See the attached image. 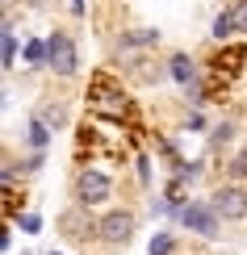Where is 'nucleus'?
I'll return each instance as SVG.
<instances>
[{
    "mask_svg": "<svg viewBox=\"0 0 247 255\" xmlns=\"http://www.w3.org/2000/svg\"><path fill=\"white\" fill-rule=\"evenodd\" d=\"M46 50H50V71H59V76H76L80 67V55H76V42H71V34H63V29H55V34L46 38Z\"/></svg>",
    "mask_w": 247,
    "mask_h": 255,
    "instance_id": "nucleus-1",
    "label": "nucleus"
},
{
    "mask_svg": "<svg viewBox=\"0 0 247 255\" xmlns=\"http://www.w3.org/2000/svg\"><path fill=\"white\" fill-rule=\"evenodd\" d=\"M180 222H185V230H193V235L201 239H218V209L210 205V201H189L185 214H180Z\"/></svg>",
    "mask_w": 247,
    "mask_h": 255,
    "instance_id": "nucleus-2",
    "label": "nucleus"
},
{
    "mask_svg": "<svg viewBox=\"0 0 247 255\" xmlns=\"http://www.w3.org/2000/svg\"><path fill=\"white\" fill-rule=\"evenodd\" d=\"M134 226H138V218L130 209H109V214L101 218V226H96V235L109 243V247H126L130 235H134Z\"/></svg>",
    "mask_w": 247,
    "mask_h": 255,
    "instance_id": "nucleus-3",
    "label": "nucleus"
},
{
    "mask_svg": "<svg viewBox=\"0 0 247 255\" xmlns=\"http://www.w3.org/2000/svg\"><path fill=\"white\" fill-rule=\"evenodd\" d=\"M113 184L105 172H96V167H84V172L76 176V201L80 205H101V201H109Z\"/></svg>",
    "mask_w": 247,
    "mask_h": 255,
    "instance_id": "nucleus-4",
    "label": "nucleus"
},
{
    "mask_svg": "<svg viewBox=\"0 0 247 255\" xmlns=\"http://www.w3.org/2000/svg\"><path fill=\"white\" fill-rule=\"evenodd\" d=\"M210 205L218 209V218L243 222V218H247V188H239V184H222L218 193L210 197Z\"/></svg>",
    "mask_w": 247,
    "mask_h": 255,
    "instance_id": "nucleus-5",
    "label": "nucleus"
},
{
    "mask_svg": "<svg viewBox=\"0 0 247 255\" xmlns=\"http://www.w3.org/2000/svg\"><path fill=\"white\" fill-rule=\"evenodd\" d=\"M59 226L67 230L71 239H88V230H96L101 222H92V218H88V205H76V209H67V214L59 218Z\"/></svg>",
    "mask_w": 247,
    "mask_h": 255,
    "instance_id": "nucleus-6",
    "label": "nucleus"
},
{
    "mask_svg": "<svg viewBox=\"0 0 247 255\" xmlns=\"http://www.w3.org/2000/svg\"><path fill=\"white\" fill-rule=\"evenodd\" d=\"M168 71H172V80H176V84H197V67H193L189 55H172Z\"/></svg>",
    "mask_w": 247,
    "mask_h": 255,
    "instance_id": "nucleus-7",
    "label": "nucleus"
},
{
    "mask_svg": "<svg viewBox=\"0 0 247 255\" xmlns=\"http://www.w3.org/2000/svg\"><path fill=\"white\" fill-rule=\"evenodd\" d=\"M25 138H29V146H34V151H42V146L50 142V126H46V122H42L38 113H34V118H29V130H25Z\"/></svg>",
    "mask_w": 247,
    "mask_h": 255,
    "instance_id": "nucleus-8",
    "label": "nucleus"
},
{
    "mask_svg": "<svg viewBox=\"0 0 247 255\" xmlns=\"http://www.w3.org/2000/svg\"><path fill=\"white\" fill-rule=\"evenodd\" d=\"M155 42H159L155 29H130V34H122V42H117V46L130 50V46H155Z\"/></svg>",
    "mask_w": 247,
    "mask_h": 255,
    "instance_id": "nucleus-9",
    "label": "nucleus"
},
{
    "mask_svg": "<svg viewBox=\"0 0 247 255\" xmlns=\"http://www.w3.org/2000/svg\"><path fill=\"white\" fill-rule=\"evenodd\" d=\"M210 34H214V42H227V38H235V34H239V29H235V17H231V8H227V13H218V17H214Z\"/></svg>",
    "mask_w": 247,
    "mask_h": 255,
    "instance_id": "nucleus-10",
    "label": "nucleus"
},
{
    "mask_svg": "<svg viewBox=\"0 0 247 255\" xmlns=\"http://www.w3.org/2000/svg\"><path fill=\"white\" fill-rule=\"evenodd\" d=\"M25 63H29V67H46V63H50V50H46V42H25Z\"/></svg>",
    "mask_w": 247,
    "mask_h": 255,
    "instance_id": "nucleus-11",
    "label": "nucleus"
},
{
    "mask_svg": "<svg viewBox=\"0 0 247 255\" xmlns=\"http://www.w3.org/2000/svg\"><path fill=\"white\" fill-rule=\"evenodd\" d=\"M38 118H42V122H46V126H50V130H59V126H63V122H67V113H63V109H59V105H46V109H38Z\"/></svg>",
    "mask_w": 247,
    "mask_h": 255,
    "instance_id": "nucleus-12",
    "label": "nucleus"
},
{
    "mask_svg": "<svg viewBox=\"0 0 247 255\" xmlns=\"http://www.w3.org/2000/svg\"><path fill=\"white\" fill-rule=\"evenodd\" d=\"M172 247H176V239H172L168 230H159V235L151 239V255H172Z\"/></svg>",
    "mask_w": 247,
    "mask_h": 255,
    "instance_id": "nucleus-13",
    "label": "nucleus"
},
{
    "mask_svg": "<svg viewBox=\"0 0 247 255\" xmlns=\"http://www.w3.org/2000/svg\"><path fill=\"white\" fill-rule=\"evenodd\" d=\"M17 63V34H13V25H4V67H13Z\"/></svg>",
    "mask_w": 247,
    "mask_h": 255,
    "instance_id": "nucleus-14",
    "label": "nucleus"
},
{
    "mask_svg": "<svg viewBox=\"0 0 247 255\" xmlns=\"http://www.w3.org/2000/svg\"><path fill=\"white\" fill-rule=\"evenodd\" d=\"M231 17H235V29L247 34V0H235V4H231Z\"/></svg>",
    "mask_w": 247,
    "mask_h": 255,
    "instance_id": "nucleus-15",
    "label": "nucleus"
},
{
    "mask_svg": "<svg viewBox=\"0 0 247 255\" xmlns=\"http://www.w3.org/2000/svg\"><path fill=\"white\" fill-rule=\"evenodd\" d=\"M227 172H231L235 180H247V151H243V155H235V159H231V167H227Z\"/></svg>",
    "mask_w": 247,
    "mask_h": 255,
    "instance_id": "nucleus-16",
    "label": "nucleus"
},
{
    "mask_svg": "<svg viewBox=\"0 0 247 255\" xmlns=\"http://www.w3.org/2000/svg\"><path fill=\"white\" fill-rule=\"evenodd\" d=\"M210 142H214V146H222V142H231V122H222V126H214V134H210Z\"/></svg>",
    "mask_w": 247,
    "mask_h": 255,
    "instance_id": "nucleus-17",
    "label": "nucleus"
},
{
    "mask_svg": "<svg viewBox=\"0 0 247 255\" xmlns=\"http://www.w3.org/2000/svg\"><path fill=\"white\" fill-rule=\"evenodd\" d=\"M21 230H25V235H38V230H42V218H38V214H25V218H21Z\"/></svg>",
    "mask_w": 247,
    "mask_h": 255,
    "instance_id": "nucleus-18",
    "label": "nucleus"
},
{
    "mask_svg": "<svg viewBox=\"0 0 247 255\" xmlns=\"http://www.w3.org/2000/svg\"><path fill=\"white\" fill-rule=\"evenodd\" d=\"M71 13H76V17H84V0H71Z\"/></svg>",
    "mask_w": 247,
    "mask_h": 255,
    "instance_id": "nucleus-19",
    "label": "nucleus"
},
{
    "mask_svg": "<svg viewBox=\"0 0 247 255\" xmlns=\"http://www.w3.org/2000/svg\"><path fill=\"white\" fill-rule=\"evenodd\" d=\"M21 255H29V251H21Z\"/></svg>",
    "mask_w": 247,
    "mask_h": 255,
    "instance_id": "nucleus-20",
    "label": "nucleus"
},
{
    "mask_svg": "<svg viewBox=\"0 0 247 255\" xmlns=\"http://www.w3.org/2000/svg\"><path fill=\"white\" fill-rule=\"evenodd\" d=\"M50 255H59V251H50Z\"/></svg>",
    "mask_w": 247,
    "mask_h": 255,
    "instance_id": "nucleus-21",
    "label": "nucleus"
}]
</instances>
